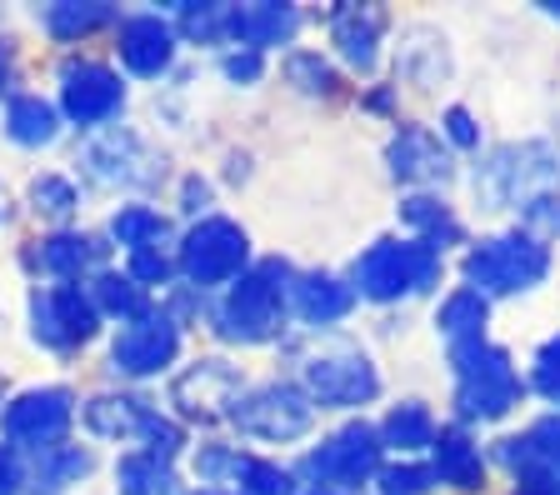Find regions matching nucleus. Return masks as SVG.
<instances>
[{
  "label": "nucleus",
  "mask_w": 560,
  "mask_h": 495,
  "mask_svg": "<svg viewBox=\"0 0 560 495\" xmlns=\"http://www.w3.org/2000/svg\"><path fill=\"white\" fill-rule=\"evenodd\" d=\"M85 471H91V456H85V450L50 446V450H40V460H35V485H31V491L35 495H60L66 485L81 481Z\"/></svg>",
  "instance_id": "nucleus-25"
},
{
  "label": "nucleus",
  "mask_w": 560,
  "mask_h": 495,
  "mask_svg": "<svg viewBox=\"0 0 560 495\" xmlns=\"http://www.w3.org/2000/svg\"><path fill=\"white\" fill-rule=\"evenodd\" d=\"M95 316H101L95 300L70 281L31 295V330H35V341L50 345V351H75L81 341H91Z\"/></svg>",
  "instance_id": "nucleus-8"
},
{
  "label": "nucleus",
  "mask_w": 560,
  "mask_h": 495,
  "mask_svg": "<svg viewBox=\"0 0 560 495\" xmlns=\"http://www.w3.org/2000/svg\"><path fill=\"white\" fill-rule=\"evenodd\" d=\"M505 460H511V465H530V460H536L550 475H560V415L536 421L525 440H505Z\"/></svg>",
  "instance_id": "nucleus-26"
},
{
  "label": "nucleus",
  "mask_w": 560,
  "mask_h": 495,
  "mask_svg": "<svg viewBox=\"0 0 560 495\" xmlns=\"http://www.w3.org/2000/svg\"><path fill=\"white\" fill-rule=\"evenodd\" d=\"M81 165L95 186H140V180H151V155L130 130H105L95 145H85Z\"/></svg>",
  "instance_id": "nucleus-15"
},
{
  "label": "nucleus",
  "mask_w": 560,
  "mask_h": 495,
  "mask_svg": "<svg viewBox=\"0 0 560 495\" xmlns=\"http://www.w3.org/2000/svg\"><path fill=\"white\" fill-rule=\"evenodd\" d=\"M200 495H225V491H200Z\"/></svg>",
  "instance_id": "nucleus-49"
},
{
  "label": "nucleus",
  "mask_w": 560,
  "mask_h": 495,
  "mask_svg": "<svg viewBox=\"0 0 560 495\" xmlns=\"http://www.w3.org/2000/svg\"><path fill=\"white\" fill-rule=\"evenodd\" d=\"M556 180H560V155L540 141H525L490 155V165L476 176V190L486 205H530Z\"/></svg>",
  "instance_id": "nucleus-4"
},
{
  "label": "nucleus",
  "mask_w": 560,
  "mask_h": 495,
  "mask_svg": "<svg viewBox=\"0 0 560 495\" xmlns=\"http://www.w3.org/2000/svg\"><path fill=\"white\" fill-rule=\"evenodd\" d=\"M375 460H381V440H375V431L365 421H355L346 431H336L320 450H311L305 471L320 485H361L375 475Z\"/></svg>",
  "instance_id": "nucleus-10"
},
{
  "label": "nucleus",
  "mask_w": 560,
  "mask_h": 495,
  "mask_svg": "<svg viewBox=\"0 0 560 495\" xmlns=\"http://www.w3.org/2000/svg\"><path fill=\"white\" fill-rule=\"evenodd\" d=\"M480 326H486V295L480 291H455L441 306V330L451 335V345L480 341Z\"/></svg>",
  "instance_id": "nucleus-29"
},
{
  "label": "nucleus",
  "mask_w": 560,
  "mask_h": 495,
  "mask_svg": "<svg viewBox=\"0 0 560 495\" xmlns=\"http://www.w3.org/2000/svg\"><path fill=\"white\" fill-rule=\"evenodd\" d=\"M95 256H101V246H95L91 236H50V240H40V250H35V260H40V271L60 275V281H70V275H81Z\"/></svg>",
  "instance_id": "nucleus-28"
},
{
  "label": "nucleus",
  "mask_w": 560,
  "mask_h": 495,
  "mask_svg": "<svg viewBox=\"0 0 560 495\" xmlns=\"http://www.w3.org/2000/svg\"><path fill=\"white\" fill-rule=\"evenodd\" d=\"M0 495H21V460L11 446H0Z\"/></svg>",
  "instance_id": "nucleus-44"
},
{
  "label": "nucleus",
  "mask_w": 560,
  "mask_h": 495,
  "mask_svg": "<svg viewBox=\"0 0 560 495\" xmlns=\"http://www.w3.org/2000/svg\"><path fill=\"white\" fill-rule=\"evenodd\" d=\"M350 306H355V291L340 285L336 275H305V281L295 285V310H301L311 326H330V320H340Z\"/></svg>",
  "instance_id": "nucleus-23"
},
{
  "label": "nucleus",
  "mask_w": 560,
  "mask_h": 495,
  "mask_svg": "<svg viewBox=\"0 0 560 495\" xmlns=\"http://www.w3.org/2000/svg\"><path fill=\"white\" fill-rule=\"evenodd\" d=\"M385 440H390V446H400V450L435 446V421H431V411H425V405H416V401L396 405V411H390V421H385Z\"/></svg>",
  "instance_id": "nucleus-33"
},
{
  "label": "nucleus",
  "mask_w": 560,
  "mask_h": 495,
  "mask_svg": "<svg viewBox=\"0 0 560 495\" xmlns=\"http://www.w3.org/2000/svg\"><path fill=\"white\" fill-rule=\"evenodd\" d=\"M11 85H15V60H11V50L0 46V95L11 91Z\"/></svg>",
  "instance_id": "nucleus-46"
},
{
  "label": "nucleus",
  "mask_w": 560,
  "mask_h": 495,
  "mask_svg": "<svg viewBox=\"0 0 560 495\" xmlns=\"http://www.w3.org/2000/svg\"><path fill=\"white\" fill-rule=\"evenodd\" d=\"M60 101H66V116L75 120V126H101V120H110L120 106H126V85H120V75L110 71V66H95V60H70L66 71H60Z\"/></svg>",
  "instance_id": "nucleus-11"
},
{
  "label": "nucleus",
  "mask_w": 560,
  "mask_h": 495,
  "mask_svg": "<svg viewBox=\"0 0 560 495\" xmlns=\"http://www.w3.org/2000/svg\"><path fill=\"white\" fill-rule=\"evenodd\" d=\"M285 75H291L301 91L311 95H326L330 85H336V75H330V66L320 56H291V66H285Z\"/></svg>",
  "instance_id": "nucleus-37"
},
{
  "label": "nucleus",
  "mask_w": 560,
  "mask_h": 495,
  "mask_svg": "<svg viewBox=\"0 0 560 495\" xmlns=\"http://www.w3.org/2000/svg\"><path fill=\"white\" fill-rule=\"evenodd\" d=\"M225 75H231V81H260V50L225 56Z\"/></svg>",
  "instance_id": "nucleus-43"
},
{
  "label": "nucleus",
  "mask_w": 560,
  "mask_h": 495,
  "mask_svg": "<svg viewBox=\"0 0 560 495\" xmlns=\"http://www.w3.org/2000/svg\"><path fill=\"white\" fill-rule=\"evenodd\" d=\"M245 260H250V240H245V231L235 221H225V215L200 221L186 236V246H180V271L196 285L235 281V275L245 271Z\"/></svg>",
  "instance_id": "nucleus-7"
},
{
  "label": "nucleus",
  "mask_w": 560,
  "mask_h": 495,
  "mask_svg": "<svg viewBox=\"0 0 560 495\" xmlns=\"http://www.w3.org/2000/svg\"><path fill=\"white\" fill-rule=\"evenodd\" d=\"M515 495H560V475H550L546 465H521V485H515Z\"/></svg>",
  "instance_id": "nucleus-40"
},
{
  "label": "nucleus",
  "mask_w": 560,
  "mask_h": 495,
  "mask_svg": "<svg viewBox=\"0 0 560 495\" xmlns=\"http://www.w3.org/2000/svg\"><path fill=\"white\" fill-rule=\"evenodd\" d=\"M105 21H110V5H101V0H85V5H75V0H60V5H50V11H46L50 36H60V40L91 36L95 25H105Z\"/></svg>",
  "instance_id": "nucleus-34"
},
{
  "label": "nucleus",
  "mask_w": 560,
  "mask_h": 495,
  "mask_svg": "<svg viewBox=\"0 0 560 495\" xmlns=\"http://www.w3.org/2000/svg\"><path fill=\"white\" fill-rule=\"evenodd\" d=\"M441 281V256L420 240H375L355 266V285L371 300H400V295H420Z\"/></svg>",
  "instance_id": "nucleus-2"
},
{
  "label": "nucleus",
  "mask_w": 560,
  "mask_h": 495,
  "mask_svg": "<svg viewBox=\"0 0 560 495\" xmlns=\"http://www.w3.org/2000/svg\"><path fill=\"white\" fill-rule=\"evenodd\" d=\"M435 481L455 485V491H476L480 485V450L470 446L460 425L441 431V440H435Z\"/></svg>",
  "instance_id": "nucleus-22"
},
{
  "label": "nucleus",
  "mask_w": 560,
  "mask_h": 495,
  "mask_svg": "<svg viewBox=\"0 0 560 495\" xmlns=\"http://www.w3.org/2000/svg\"><path fill=\"white\" fill-rule=\"evenodd\" d=\"M550 271V250L530 236H495L480 240L466 256V281L480 285V295H511L540 285Z\"/></svg>",
  "instance_id": "nucleus-5"
},
{
  "label": "nucleus",
  "mask_w": 560,
  "mask_h": 495,
  "mask_svg": "<svg viewBox=\"0 0 560 495\" xmlns=\"http://www.w3.org/2000/svg\"><path fill=\"white\" fill-rule=\"evenodd\" d=\"M451 366H455V405L466 421H495L521 401V376L511 370V355L501 345L466 341L451 345Z\"/></svg>",
  "instance_id": "nucleus-1"
},
{
  "label": "nucleus",
  "mask_w": 560,
  "mask_h": 495,
  "mask_svg": "<svg viewBox=\"0 0 560 495\" xmlns=\"http://www.w3.org/2000/svg\"><path fill=\"white\" fill-rule=\"evenodd\" d=\"M536 390L560 405V335L540 345V355H536Z\"/></svg>",
  "instance_id": "nucleus-39"
},
{
  "label": "nucleus",
  "mask_w": 560,
  "mask_h": 495,
  "mask_svg": "<svg viewBox=\"0 0 560 495\" xmlns=\"http://www.w3.org/2000/svg\"><path fill=\"white\" fill-rule=\"evenodd\" d=\"M31 201L40 215H50V221H66L70 211H75V186H70L66 176H40L31 186Z\"/></svg>",
  "instance_id": "nucleus-36"
},
{
  "label": "nucleus",
  "mask_w": 560,
  "mask_h": 495,
  "mask_svg": "<svg viewBox=\"0 0 560 495\" xmlns=\"http://www.w3.org/2000/svg\"><path fill=\"white\" fill-rule=\"evenodd\" d=\"M381 31H385V11L375 5H340L336 11V46L350 66L371 71L375 66V46H381Z\"/></svg>",
  "instance_id": "nucleus-19"
},
{
  "label": "nucleus",
  "mask_w": 560,
  "mask_h": 495,
  "mask_svg": "<svg viewBox=\"0 0 560 495\" xmlns=\"http://www.w3.org/2000/svg\"><path fill=\"white\" fill-rule=\"evenodd\" d=\"M171 275V260L161 250H136V281H165Z\"/></svg>",
  "instance_id": "nucleus-42"
},
{
  "label": "nucleus",
  "mask_w": 560,
  "mask_h": 495,
  "mask_svg": "<svg viewBox=\"0 0 560 495\" xmlns=\"http://www.w3.org/2000/svg\"><path fill=\"white\" fill-rule=\"evenodd\" d=\"M435 485V471L425 465H396L381 475V495H425Z\"/></svg>",
  "instance_id": "nucleus-38"
},
{
  "label": "nucleus",
  "mask_w": 560,
  "mask_h": 495,
  "mask_svg": "<svg viewBox=\"0 0 560 495\" xmlns=\"http://www.w3.org/2000/svg\"><path fill=\"white\" fill-rule=\"evenodd\" d=\"M200 475H235V485H241L245 495H295V481L291 471H280V465H270V460H256V456H231V450H206V456L196 460Z\"/></svg>",
  "instance_id": "nucleus-16"
},
{
  "label": "nucleus",
  "mask_w": 560,
  "mask_h": 495,
  "mask_svg": "<svg viewBox=\"0 0 560 495\" xmlns=\"http://www.w3.org/2000/svg\"><path fill=\"white\" fill-rule=\"evenodd\" d=\"M91 300L95 310H110V316H130V320L145 316V291L136 285V275H116V271L95 275Z\"/></svg>",
  "instance_id": "nucleus-31"
},
{
  "label": "nucleus",
  "mask_w": 560,
  "mask_h": 495,
  "mask_svg": "<svg viewBox=\"0 0 560 495\" xmlns=\"http://www.w3.org/2000/svg\"><path fill=\"white\" fill-rule=\"evenodd\" d=\"M85 425H91L95 436L126 440V436H145L151 411H145V401H136V396H95V401L85 405Z\"/></svg>",
  "instance_id": "nucleus-21"
},
{
  "label": "nucleus",
  "mask_w": 560,
  "mask_h": 495,
  "mask_svg": "<svg viewBox=\"0 0 560 495\" xmlns=\"http://www.w3.org/2000/svg\"><path fill=\"white\" fill-rule=\"evenodd\" d=\"M116 481L126 495H175V475L165 471V460H155L151 450L145 456H126L116 465Z\"/></svg>",
  "instance_id": "nucleus-30"
},
{
  "label": "nucleus",
  "mask_w": 560,
  "mask_h": 495,
  "mask_svg": "<svg viewBox=\"0 0 560 495\" xmlns=\"http://www.w3.org/2000/svg\"><path fill=\"white\" fill-rule=\"evenodd\" d=\"M235 390H241V380H235V370L225 361H196L186 376H175L171 401L190 421H215L225 405H235Z\"/></svg>",
  "instance_id": "nucleus-14"
},
{
  "label": "nucleus",
  "mask_w": 560,
  "mask_h": 495,
  "mask_svg": "<svg viewBox=\"0 0 560 495\" xmlns=\"http://www.w3.org/2000/svg\"><path fill=\"white\" fill-rule=\"evenodd\" d=\"M445 126H451V141H455V145H476V141H480V135H476V120H470V110H460V106L445 116Z\"/></svg>",
  "instance_id": "nucleus-45"
},
{
  "label": "nucleus",
  "mask_w": 560,
  "mask_h": 495,
  "mask_svg": "<svg viewBox=\"0 0 560 495\" xmlns=\"http://www.w3.org/2000/svg\"><path fill=\"white\" fill-rule=\"evenodd\" d=\"M400 215H406V221L420 231V246L441 250V246H451V240H460V221L445 211V201H431V196H410V201L400 205Z\"/></svg>",
  "instance_id": "nucleus-27"
},
{
  "label": "nucleus",
  "mask_w": 560,
  "mask_h": 495,
  "mask_svg": "<svg viewBox=\"0 0 560 495\" xmlns=\"http://www.w3.org/2000/svg\"><path fill=\"white\" fill-rule=\"evenodd\" d=\"M546 11H550V15H560V0H550V5H546Z\"/></svg>",
  "instance_id": "nucleus-47"
},
{
  "label": "nucleus",
  "mask_w": 560,
  "mask_h": 495,
  "mask_svg": "<svg viewBox=\"0 0 560 495\" xmlns=\"http://www.w3.org/2000/svg\"><path fill=\"white\" fill-rule=\"evenodd\" d=\"M56 130H60L56 106L40 101V95H15L11 110H5V135H11L15 145H50Z\"/></svg>",
  "instance_id": "nucleus-24"
},
{
  "label": "nucleus",
  "mask_w": 560,
  "mask_h": 495,
  "mask_svg": "<svg viewBox=\"0 0 560 495\" xmlns=\"http://www.w3.org/2000/svg\"><path fill=\"white\" fill-rule=\"evenodd\" d=\"M5 440L15 446H35L50 450L70 425V390L50 386V390H25L15 405H5Z\"/></svg>",
  "instance_id": "nucleus-12"
},
{
  "label": "nucleus",
  "mask_w": 560,
  "mask_h": 495,
  "mask_svg": "<svg viewBox=\"0 0 560 495\" xmlns=\"http://www.w3.org/2000/svg\"><path fill=\"white\" fill-rule=\"evenodd\" d=\"M280 281H285V266L266 260V266H256L250 275H241V281L231 285V295H225V306H221L225 341L256 345V341L276 335L280 320H285V291H280Z\"/></svg>",
  "instance_id": "nucleus-3"
},
{
  "label": "nucleus",
  "mask_w": 560,
  "mask_h": 495,
  "mask_svg": "<svg viewBox=\"0 0 560 495\" xmlns=\"http://www.w3.org/2000/svg\"><path fill=\"white\" fill-rule=\"evenodd\" d=\"M0 390H5V380H0Z\"/></svg>",
  "instance_id": "nucleus-51"
},
{
  "label": "nucleus",
  "mask_w": 560,
  "mask_h": 495,
  "mask_svg": "<svg viewBox=\"0 0 560 495\" xmlns=\"http://www.w3.org/2000/svg\"><path fill=\"white\" fill-rule=\"evenodd\" d=\"M525 221L540 225L546 236H560V196H540V201L525 205Z\"/></svg>",
  "instance_id": "nucleus-41"
},
{
  "label": "nucleus",
  "mask_w": 560,
  "mask_h": 495,
  "mask_svg": "<svg viewBox=\"0 0 560 495\" xmlns=\"http://www.w3.org/2000/svg\"><path fill=\"white\" fill-rule=\"evenodd\" d=\"M390 170H396L400 180H445L451 176V161H445L441 141H435L431 130H420V126H406L390 141Z\"/></svg>",
  "instance_id": "nucleus-18"
},
{
  "label": "nucleus",
  "mask_w": 560,
  "mask_h": 495,
  "mask_svg": "<svg viewBox=\"0 0 560 495\" xmlns=\"http://www.w3.org/2000/svg\"><path fill=\"white\" fill-rule=\"evenodd\" d=\"M110 236H116L120 246H130V256H136V250H155L171 231H165V221L155 211H145V205H126V211L110 221Z\"/></svg>",
  "instance_id": "nucleus-32"
},
{
  "label": "nucleus",
  "mask_w": 560,
  "mask_h": 495,
  "mask_svg": "<svg viewBox=\"0 0 560 495\" xmlns=\"http://www.w3.org/2000/svg\"><path fill=\"white\" fill-rule=\"evenodd\" d=\"M231 15H235V5H215V0H206V5H186L180 11V31H186L190 40H221V36H231Z\"/></svg>",
  "instance_id": "nucleus-35"
},
{
  "label": "nucleus",
  "mask_w": 560,
  "mask_h": 495,
  "mask_svg": "<svg viewBox=\"0 0 560 495\" xmlns=\"http://www.w3.org/2000/svg\"><path fill=\"white\" fill-rule=\"evenodd\" d=\"M175 351H180V330L165 316L145 310L140 320H130V326L120 330V341L110 345V361H116L120 376H151V370L171 366Z\"/></svg>",
  "instance_id": "nucleus-13"
},
{
  "label": "nucleus",
  "mask_w": 560,
  "mask_h": 495,
  "mask_svg": "<svg viewBox=\"0 0 560 495\" xmlns=\"http://www.w3.org/2000/svg\"><path fill=\"white\" fill-rule=\"evenodd\" d=\"M0 215H5V190H0Z\"/></svg>",
  "instance_id": "nucleus-48"
},
{
  "label": "nucleus",
  "mask_w": 560,
  "mask_h": 495,
  "mask_svg": "<svg viewBox=\"0 0 560 495\" xmlns=\"http://www.w3.org/2000/svg\"><path fill=\"white\" fill-rule=\"evenodd\" d=\"M295 25H301V15L291 11V5H245V11L231 15V36L245 40L250 50L260 46H280V40H291L295 36Z\"/></svg>",
  "instance_id": "nucleus-20"
},
{
  "label": "nucleus",
  "mask_w": 560,
  "mask_h": 495,
  "mask_svg": "<svg viewBox=\"0 0 560 495\" xmlns=\"http://www.w3.org/2000/svg\"><path fill=\"white\" fill-rule=\"evenodd\" d=\"M305 386H311V396L320 405H365L375 401L381 376H375V366L361 351L336 345V351H320L305 361Z\"/></svg>",
  "instance_id": "nucleus-9"
},
{
  "label": "nucleus",
  "mask_w": 560,
  "mask_h": 495,
  "mask_svg": "<svg viewBox=\"0 0 560 495\" xmlns=\"http://www.w3.org/2000/svg\"><path fill=\"white\" fill-rule=\"evenodd\" d=\"M175 56V36L161 15H130L120 25V60L136 75H161Z\"/></svg>",
  "instance_id": "nucleus-17"
},
{
  "label": "nucleus",
  "mask_w": 560,
  "mask_h": 495,
  "mask_svg": "<svg viewBox=\"0 0 560 495\" xmlns=\"http://www.w3.org/2000/svg\"><path fill=\"white\" fill-rule=\"evenodd\" d=\"M231 421L260 440H301L315 425V405L305 390L285 386V380H270V386H256V390H245V396H235Z\"/></svg>",
  "instance_id": "nucleus-6"
},
{
  "label": "nucleus",
  "mask_w": 560,
  "mask_h": 495,
  "mask_svg": "<svg viewBox=\"0 0 560 495\" xmlns=\"http://www.w3.org/2000/svg\"><path fill=\"white\" fill-rule=\"evenodd\" d=\"M315 495H340V491H315Z\"/></svg>",
  "instance_id": "nucleus-50"
}]
</instances>
